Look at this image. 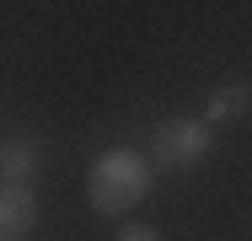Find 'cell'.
<instances>
[{
    "label": "cell",
    "instance_id": "4",
    "mask_svg": "<svg viewBox=\"0 0 252 241\" xmlns=\"http://www.w3.org/2000/svg\"><path fill=\"white\" fill-rule=\"evenodd\" d=\"M38 172H43V140L38 134H11V140L0 145V182L32 188Z\"/></svg>",
    "mask_w": 252,
    "mask_h": 241
},
{
    "label": "cell",
    "instance_id": "3",
    "mask_svg": "<svg viewBox=\"0 0 252 241\" xmlns=\"http://www.w3.org/2000/svg\"><path fill=\"white\" fill-rule=\"evenodd\" d=\"M38 231V193L22 182H0V241H27Z\"/></svg>",
    "mask_w": 252,
    "mask_h": 241
},
{
    "label": "cell",
    "instance_id": "5",
    "mask_svg": "<svg viewBox=\"0 0 252 241\" xmlns=\"http://www.w3.org/2000/svg\"><path fill=\"white\" fill-rule=\"evenodd\" d=\"M247 107H252V81L231 75V81L209 86V96H204V113H199V118L209 123V129H225V123H236Z\"/></svg>",
    "mask_w": 252,
    "mask_h": 241
},
{
    "label": "cell",
    "instance_id": "6",
    "mask_svg": "<svg viewBox=\"0 0 252 241\" xmlns=\"http://www.w3.org/2000/svg\"><path fill=\"white\" fill-rule=\"evenodd\" d=\"M113 241H166V236H161L156 225H118V236H113Z\"/></svg>",
    "mask_w": 252,
    "mask_h": 241
},
{
    "label": "cell",
    "instance_id": "2",
    "mask_svg": "<svg viewBox=\"0 0 252 241\" xmlns=\"http://www.w3.org/2000/svg\"><path fill=\"white\" fill-rule=\"evenodd\" d=\"M209 150H215V129H209L204 118L177 113V118L156 123V134H151V166H156V172L183 177V172H193V166H199Z\"/></svg>",
    "mask_w": 252,
    "mask_h": 241
},
{
    "label": "cell",
    "instance_id": "1",
    "mask_svg": "<svg viewBox=\"0 0 252 241\" xmlns=\"http://www.w3.org/2000/svg\"><path fill=\"white\" fill-rule=\"evenodd\" d=\"M151 182H156L151 155H140L134 145H113V150H102L97 161H92V172H86V198H92L97 214L124 220L134 204H145Z\"/></svg>",
    "mask_w": 252,
    "mask_h": 241
}]
</instances>
